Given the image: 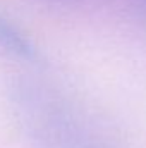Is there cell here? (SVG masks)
I'll return each mask as SVG.
<instances>
[{"mask_svg":"<svg viewBox=\"0 0 146 148\" xmlns=\"http://www.w3.org/2000/svg\"><path fill=\"white\" fill-rule=\"evenodd\" d=\"M9 105L35 148H119L79 102L46 81L16 79L9 88Z\"/></svg>","mask_w":146,"mask_h":148,"instance_id":"1","label":"cell"},{"mask_svg":"<svg viewBox=\"0 0 146 148\" xmlns=\"http://www.w3.org/2000/svg\"><path fill=\"white\" fill-rule=\"evenodd\" d=\"M0 52L28 66H40L43 62L35 40L3 10H0Z\"/></svg>","mask_w":146,"mask_h":148,"instance_id":"2","label":"cell"},{"mask_svg":"<svg viewBox=\"0 0 146 148\" xmlns=\"http://www.w3.org/2000/svg\"><path fill=\"white\" fill-rule=\"evenodd\" d=\"M124 5L136 21L146 23V0H124Z\"/></svg>","mask_w":146,"mask_h":148,"instance_id":"3","label":"cell"},{"mask_svg":"<svg viewBox=\"0 0 146 148\" xmlns=\"http://www.w3.org/2000/svg\"><path fill=\"white\" fill-rule=\"evenodd\" d=\"M48 2H59V3H67V2H79V0H48Z\"/></svg>","mask_w":146,"mask_h":148,"instance_id":"4","label":"cell"}]
</instances>
